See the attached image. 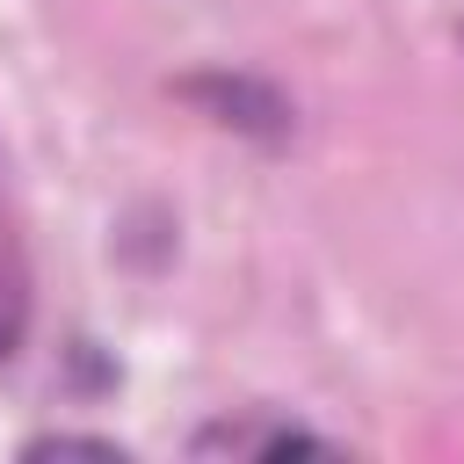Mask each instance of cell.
Instances as JSON below:
<instances>
[{
  "label": "cell",
  "mask_w": 464,
  "mask_h": 464,
  "mask_svg": "<svg viewBox=\"0 0 464 464\" xmlns=\"http://www.w3.org/2000/svg\"><path fill=\"white\" fill-rule=\"evenodd\" d=\"M174 94L196 109V116H210L218 130H239V138H254V145H283L290 138V102L268 87V80H254V72H188V80H174Z\"/></svg>",
  "instance_id": "obj_1"
},
{
  "label": "cell",
  "mask_w": 464,
  "mask_h": 464,
  "mask_svg": "<svg viewBox=\"0 0 464 464\" xmlns=\"http://www.w3.org/2000/svg\"><path fill=\"white\" fill-rule=\"evenodd\" d=\"M22 457H123V450L102 442V435H36Z\"/></svg>",
  "instance_id": "obj_2"
}]
</instances>
